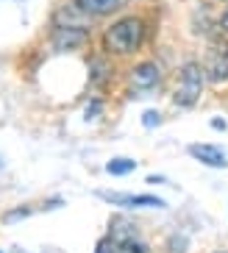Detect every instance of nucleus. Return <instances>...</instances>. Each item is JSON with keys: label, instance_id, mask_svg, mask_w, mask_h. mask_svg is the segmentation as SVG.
<instances>
[{"label": "nucleus", "instance_id": "obj_5", "mask_svg": "<svg viewBox=\"0 0 228 253\" xmlns=\"http://www.w3.org/2000/svg\"><path fill=\"white\" fill-rule=\"evenodd\" d=\"M103 201L114 203V206H125V209H139V206H153L162 209L164 201L162 198H153V195H114V192H97Z\"/></svg>", "mask_w": 228, "mask_h": 253}, {"label": "nucleus", "instance_id": "obj_4", "mask_svg": "<svg viewBox=\"0 0 228 253\" xmlns=\"http://www.w3.org/2000/svg\"><path fill=\"white\" fill-rule=\"evenodd\" d=\"M87 45V31L84 28H67L59 25L53 31V47L56 50H78V47Z\"/></svg>", "mask_w": 228, "mask_h": 253}, {"label": "nucleus", "instance_id": "obj_13", "mask_svg": "<svg viewBox=\"0 0 228 253\" xmlns=\"http://www.w3.org/2000/svg\"><path fill=\"white\" fill-rule=\"evenodd\" d=\"M95 253H114V245H111V239H109V237L100 239V242H97V248H95Z\"/></svg>", "mask_w": 228, "mask_h": 253}, {"label": "nucleus", "instance_id": "obj_11", "mask_svg": "<svg viewBox=\"0 0 228 253\" xmlns=\"http://www.w3.org/2000/svg\"><path fill=\"white\" fill-rule=\"evenodd\" d=\"M142 123H145L147 128H156L159 126V112H145L142 114Z\"/></svg>", "mask_w": 228, "mask_h": 253}, {"label": "nucleus", "instance_id": "obj_6", "mask_svg": "<svg viewBox=\"0 0 228 253\" xmlns=\"http://www.w3.org/2000/svg\"><path fill=\"white\" fill-rule=\"evenodd\" d=\"M189 156L198 159V162L206 164V167H214V170H223V167H228L226 153H223L220 148H214V145H203V142H198V145H189Z\"/></svg>", "mask_w": 228, "mask_h": 253}, {"label": "nucleus", "instance_id": "obj_12", "mask_svg": "<svg viewBox=\"0 0 228 253\" xmlns=\"http://www.w3.org/2000/svg\"><path fill=\"white\" fill-rule=\"evenodd\" d=\"M223 78H228V50L226 56H220V70H217V81H223Z\"/></svg>", "mask_w": 228, "mask_h": 253}, {"label": "nucleus", "instance_id": "obj_3", "mask_svg": "<svg viewBox=\"0 0 228 253\" xmlns=\"http://www.w3.org/2000/svg\"><path fill=\"white\" fill-rule=\"evenodd\" d=\"M109 239L114 245V253H150L147 242L142 239L139 228L128 217H114L109 228Z\"/></svg>", "mask_w": 228, "mask_h": 253}, {"label": "nucleus", "instance_id": "obj_7", "mask_svg": "<svg viewBox=\"0 0 228 253\" xmlns=\"http://www.w3.org/2000/svg\"><path fill=\"white\" fill-rule=\"evenodd\" d=\"M159 78H162V73H159V67H156L153 61H142V64H137L131 70L134 89H153L156 84H159Z\"/></svg>", "mask_w": 228, "mask_h": 253}, {"label": "nucleus", "instance_id": "obj_9", "mask_svg": "<svg viewBox=\"0 0 228 253\" xmlns=\"http://www.w3.org/2000/svg\"><path fill=\"white\" fill-rule=\"evenodd\" d=\"M89 20L87 11H81V8H61L59 14H56V25H67V28H84Z\"/></svg>", "mask_w": 228, "mask_h": 253}, {"label": "nucleus", "instance_id": "obj_14", "mask_svg": "<svg viewBox=\"0 0 228 253\" xmlns=\"http://www.w3.org/2000/svg\"><path fill=\"white\" fill-rule=\"evenodd\" d=\"M28 214H31V209H17L14 214H6L3 220H6V223H17L20 217H28Z\"/></svg>", "mask_w": 228, "mask_h": 253}, {"label": "nucleus", "instance_id": "obj_2", "mask_svg": "<svg viewBox=\"0 0 228 253\" xmlns=\"http://www.w3.org/2000/svg\"><path fill=\"white\" fill-rule=\"evenodd\" d=\"M203 70L198 67V64H184V67L178 70L176 75V86H173V100H176V106H181V109H189V106L198 103L200 92H203Z\"/></svg>", "mask_w": 228, "mask_h": 253}, {"label": "nucleus", "instance_id": "obj_15", "mask_svg": "<svg viewBox=\"0 0 228 253\" xmlns=\"http://www.w3.org/2000/svg\"><path fill=\"white\" fill-rule=\"evenodd\" d=\"M220 25L228 31V6H226V11H223V17H220Z\"/></svg>", "mask_w": 228, "mask_h": 253}, {"label": "nucleus", "instance_id": "obj_1", "mask_svg": "<svg viewBox=\"0 0 228 253\" xmlns=\"http://www.w3.org/2000/svg\"><path fill=\"white\" fill-rule=\"evenodd\" d=\"M145 42V23L139 17H123L103 31V50L111 56L137 53Z\"/></svg>", "mask_w": 228, "mask_h": 253}, {"label": "nucleus", "instance_id": "obj_10", "mask_svg": "<svg viewBox=\"0 0 228 253\" xmlns=\"http://www.w3.org/2000/svg\"><path fill=\"white\" fill-rule=\"evenodd\" d=\"M134 167H137L134 159H111V162L106 164V172H109V175H131Z\"/></svg>", "mask_w": 228, "mask_h": 253}, {"label": "nucleus", "instance_id": "obj_8", "mask_svg": "<svg viewBox=\"0 0 228 253\" xmlns=\"http://www.w3.org/2000/svg\"><path fill=\"white\" fill-rule=\"evenodd\" d=\"M75 6L87 11L89 17H109L128 6V0H75Z\"/></svg>", "mask_w": 228, "mask_h": 253}]
</instances>
